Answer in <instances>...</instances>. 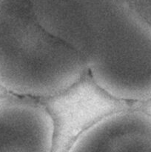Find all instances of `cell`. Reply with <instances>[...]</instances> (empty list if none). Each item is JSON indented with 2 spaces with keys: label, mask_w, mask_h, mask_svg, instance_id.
<instances>
[{
  "label": "cell",
  "mask_w": 151,
  "mask_h": 152,
  "mask_svg": "<svg viewBox=\"0 0 151 152\" xmlns=\"http://www.w3.org/2000/svg\"><path fill=\"white\" fill-rule=\"evenodd\" d=\"M68 151H151V114L121 108L83 131Z\"/></svg>",
  "instance_id": "4"
},
{
  "label": "cell",
  "mask_w": 151,
  "mask_h": 152,
  "mask_svg": "<svg viewBox=\"0 0 151 152\" xmlns=\"http://www.w3.org/2000/svg\"><path fill=\"white\" fill-rule=\"evenodd\" d=\"M128 1L151 23V0H128Z\"/></svg>",
  "instance_id": "5"
},
{
  "label": "cell",
  "mask_w": 151,
  "mask_h": 152,
  "mask_svg": "<svg viewBox=\"0 0 151 152\" xmlns=\"http://www.w3.org/2000/svg\"><path fill=\"white\" fill-rule=\"evenodd\" d=\"M29 1L102 90L127 103L151 101V23L128 0Z\"/></svg>",
  "instance_id": "1"
},
{
  "label": "cell",
  "mask_w": 151,
  "mask_h": 152,
  "mask_svg": "<svg viewBox=\"0 0 151 152\" xmlns=\"http://www.w3.org/2000/svg\"><path fill=\"white\" fill-rule=\"evenodd\" d=\"M55 123L40 99L9 94L0 96V151L50 152Z\"/></svg>",
  "instance_id": "3"
},
{
  "label": "cell",
  "mask_w": 151,
  "mask_h": 152,
  "mask_svg": "<svg viewBox=\"0 0 151 152\" xmlns=\"http://www.w3.org/2000/svg\"><path fill=\"white\" fill-rule=\"evenodd\" d=\"M86 74L77 55L37 19L29 0H0V88L44 100Z\"/></svg>",
  "instance_id": "2"
}]
</instances>
